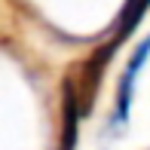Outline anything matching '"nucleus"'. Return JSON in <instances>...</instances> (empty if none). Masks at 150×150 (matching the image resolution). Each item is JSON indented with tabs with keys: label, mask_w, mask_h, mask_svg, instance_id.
I'll return each mask as SVG.
<instances>
[{
	"label": "nucleus",
	"mask_w": 150,
	"mask_h": 150,
	"mask_svg": "<svg viewBox=\"0 0 150 150\" xmlns=\"http://www.w3.org/2000/svg\"><path fill=\"white\" fill-rule=\"evenodd\" d=\"M150 55V37L144 43L138 46V52L132 55L129 61L126 74H122V83H120V98H117V113H113V122H126L129 120V110H132V92H135V77H138V71L144 67V61Z\"/></svg>",
	"instance_id": "f03ea898"
},
{
	"label": "nucleus",
	"mask_w": 150,
	"mask_h": 150,
	"mask_svg": "<svg viewBox=\"0 0 150 150\" xmlns=\"http://www.w3.org/2000/svg\"><path fill=\"white\" fill-rule=\"evenodd\" d=\"M117 49V40L107 46H101L98 52H95L92 58H86L83 64H80L77 77H71L74 89H77V101H80V110H89V104L95 101V95H98V83H101V74H104L107 67V58H110V52Z\"/></svg>",
	"instance_id": "f257e3e1"
},
{
	"label": "nucleus",
	"mask_w": 150,
	"mask_h": 150,
	"mask_svg": "<svg viewBox=\"0 0 150 150\" xmlns=\"http://www.w3.org/2000/svg\"><path fill=\"white\" fill-rule=\"evenodd\" d=\"M147 3H150V0H129V6H126V18H122V25H120V34H117V43H120V40H122L129 31L135 28V25H138V18L144 16Z\"/></svg>",
	"instance_id": "20e7f679"
},
{
	"label": "nucleus",
	"mask_w": 150,
	"mask_h": 150,
	"mask_svg": "<svg viewBox=\"0 0 150 150\" xmlns=\"http://www.w3.org/2000/svg\"><path fill=\"white\" fill-rule=\"evenodd\" d=\"M83 117V110H80V101H77V89H74V83L67 80L64 83V129H61V147L58 150H74L77 147V122Z\"/></svg>",
	"instance_id": "7ed1b4c3"
}]
</instances>
